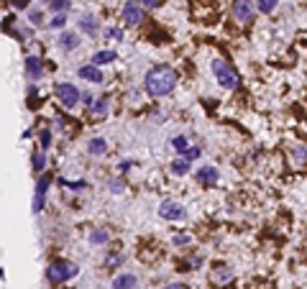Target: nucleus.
<instances>
[{"label": "nucleus", "mask_w": 307, "mask_h": 289, "mask_svg": "<svg viewBox=\"0 0 307 289\" xmlns=\"http://www.w3.org/2000/svg\"><path fill=\"white\" fill-rule=\"evenodd\" d=\"M177 72L172 69V67H167V64H159V67H154V69H148L146 72V92L151 95V98H164V95H169L174 87H177Z\"/></svg>", "instance_id": "1"}, {"label": "nucleus", "mask_w": 307, "mask_h": 289, "mask_svg": "<svg viewBox=\"0 0 307 289\" xmlns=\"http://www.w3.org/2000/svg\"><path fill=\"white\" fill-rule=\"evenodd\" d=\"M276 3H279V0H259L256 8H259L261 13H271V11L276 8Z\"/></svg>", "instance_id": "21"}, {"label": "nucleus", "mask_w": 307, "mask_h": 289, "mask_svg": "<svg viewBox=\"0 0 307 289\" xmlns=\"http://www.w3.org/2000/svg\"><path fill=\"white\" fill-rule=\"evenodd\" d=\"M87 115H90L92 121H100V118H105V115H108V98H100V100L90 103V110H87Z\"/></svg>", "instance_id": "11"}, {"label": "nucleus", "mask_w": 307, "mask_h": 289, "mask_svg": "<svg viewBox=\"0 0 307 289\" xmlns=\"http://www.w3.org/2000/svg\"><path fill=\"white\" fill-rule=\"evenodd\" d=\"M31 164H34V172H44V166H46V154H44V149H36L34 154H31Z\"/></svg>", "instance_id": "16"}, {"label": "nucleus", "mask_w": 307, "mask_h": 289, "mask_svg": "<svg viewBox=\"0 0 307 289\" xmlns=\"http://www.w3.org/2000/svg\"><path fill=\"white\" fill-rule=\"evenodd\" d=\"M29 18H31V23H36V26H39V23H41V21H44V13H41V11H39V8H34V11H31V13H29Z\"/></svg>", "instance_id": "27"}, {"label": "nucleus", "mask_w": 307, "mask_h": 289, "mask_svg": "<svg viewBox=\"0 0 307 289\" xmlns=\"http://www.w3.org/2000/svg\"><path fill=\"white\" fill-rule=\"evenodd\" d=\"M80 29L87 31V34H97V18L90 16V13H85V16L80 18Z\"/></svg>", "instance_id": "15"}, {"label": "nucleus", "mask_w": 307, "mask_h": 289, "mask_svg": "<svg viewBox=\"0 0 307 289\" xmlns=\"http://www.w3.org/2000/svg\"><path fill=\"white\" fill-rule=\"evenodd\" d=\"M77 263H72V261H52L49 263V269H46V279L52 281V284H64L67 279H72V276H77Z\"/></svg>", "instance_id": "2"}, {"label": "nucleus", "mask_w": 307, "mask_h": 289, "mask_svg": "<svg viewBox=\"0 0 307 289\" xmlns=\"http://www.w3.org/2000/svg\"><path fill=\"white\" fill-rule=\"evenodd\" d=\"M233 16H236V21L248 23L253 18V3H251V0H236V3H233Z\"/></svg>", "instance_id": "6"}, {"label": "nucleus", "mask_w": 307, "mask_h": 289, "mask_svg": "<svg viewBox=\"0 0 307 289\" xmlns=\"http://www.w3.org/2000/svg\"><path fill=\"white\" fill-rule=\"evenodd\" d=\"M11 3H13L16 8H26V6H29V0H11Z\"/></svg>", "instance_id": "36"}, {"label": "nucleus", "mask_w": 307, "mask_h": 289, "mask_svg": "<svg viewBox=\"0 0 307 289\" xmlns=\"http://www.w3.org/2000/svg\"><path fill=\"white\" fill-rule=\"evenodd\" d=\"M172 146H174V151H180V154H185V151L190 149V143H187V138H185V136H177V138L172 141Z\"/></svg>", "instance_id": "22"}, {"label": "nucleus", "mask_w": 307, "mask_h": 289, "mask_svg": "<svg viewBox=\"0 0 307 289\" xmlns=\"http://www.w3.org/2000/svg\"><path fill=\"white\" fill-rule=\"evenodd\" d=\"M26 75L31 80H39L44 75V62L39 57H26Z\"/></svg>", "instance_id": "10"}, {"label": "nucleus", "mask_w": 307, "mask_h": 289, "mask_svg": "<svg viewBox=\"0 0 307 289\" xmlns=\"http://www.w3.org/2000/svg\"><path fill=\"white\" fill-rule=\"evenodd\" d=\"M62 184H64L67 189H74V192H80V189L87 187V182H67V179H62Z\"/></svg>", "instance_id": "25"}, {"label": "nucleus", "mask_w": 307, "mask_h": 289, "mask_svg": "<svg viewBox=\"0 0 307 289\" xmlns=\"http://www.w3.org/2000/svg\"><path fill=\"white\" fill-rule=\"evenodd\" d=\"M52 143V131H41V149H46Z\"/></svg>", "instance_id": "28"}, {"label": "nucleus", "mask_w": 307, "mask_h": 289, "mask_svg": "<svg viewBox=\"0 0 307 289\" xmlns=\"http://www.w3.org/2000/svg\"><path fill=\"white\" fill-rule=\"evenodd\" d=\"M0 3H3V0H0Z\"/></svg>", "instance_id": "38"}, {"label": "nucleus", "mask_w": 307, "mask_h": 289, "mask_svg": "<svg viewBox=\"0 0 307 289\" xmlns=\"http://www.w3.org/2000/svg\"><path fill=\"white\" fill-rule=\"evenodd\" d=\"M120 263H123V256H120V253H118V256H110V258H108V266H120Z\"/></svg>", "instance_id": "30"}, {"label": "nucleus", "mask_w": 307, "mask_h": 289, "mask_svg": "<svg viewBox=\"0 0 307 289\" xmlns=\"http://www.w3.org/2000/svg\"><path fill=\"white\" fill-rule=\"evenodd\" d=\"M110 192H123V182H120V179L110 182Z\"/></svg>", "instance_id": "32"}, {"label": "nucleus", "mask_w": 307, "mask_h": 289, "mask_svg": "<svg viewBox=\"0 0 307 289\" xmlns=\"http://www.w3.org/2000/svg\"><path fill=\"white\" fill-rule=\"evenodd\" d=\"M59 44H62V49L72 52V49H77V46H80V36H77V34H72V31H64V34L59 36Z\"/></svg>", "instance_id": "13"}, {"label": "nucleus", "mask_w": 307, "mask_h": 289, "mask_svg": "<svg viewBox=\"0 0 307 289\" xmlns=\"http://www.w3.org/2000/svg\"><path fill=\"white\" fill-rule=\"evenodd\" d=\"M159 215H162L164 220H182V218H185V210H182V205H180V202L167 200V202H162Z\"/></svg>", "instance_id": "7"}, {"label": "nucleus", "mask_w": 307, "mask_h": 289, "mask_svg": "<svg viewBox=\"0 0 307 289\" xmlns=\"http://www.w3.org/2000/svg\"><path fill=\"white\" fill-rule=\"evenodd\" d=\"M136 286V276L133 274H120L113 279V289H133Z\"/></svg>", "instance_id": "14"}, {"label": "nucleus", "mask_w": 307, "mask_h": 289, "mask_svg": "<svg viewBox=\"0 0 307 289\" xmlns=\"http://www.w3.org/2000/svg\"><path fill=\"white\" fill-rule=\"evenodd\" d=\"M143 6H148V8H159V6H164V0H143Z\"/></svg>", "instance_id": "31"}, {"label": "nucleus", "mask_w": 307, "mask_h": 289, "mask_svg": "<svg viewBox=\"0 0 307 289\" xmlns=\"http://www.w3.org/2000/svg\"><path fill=\"white\" fill-rule=\"evenodd\" d=\"M57 98L64 108H74L80 103V90L69 82H57Z\"/></svg>", "instance_id": "4"}, {"label": "nucleus", "mask_w": 307, "mask_h": 289, "mask_svg": "<svg viewBox=\"0 0 307 289\" xmlns=\"http://www.w3.org/2000/svg\"><path fill=\"white\" fill-rule=\"evenodd\" d=\"M90 240H92V243H108V230H103V228H97V230H92V235H90Z\"/></svg>", "instance_id": "23"}, {"label": "nucleus", "mask_w": 307, "mask_h": 289, "mask_svg": "<svg viewBox=\"0 0 307 289\" xmlns=\"http://www.w3.org/2000/svg\"><path fill=\"white\" fill-rule=\"evenodd\" d=\"M80 77L87 80V82H95V85L105 80L103 72H100V67H90V64H87V67H80Z\"/></svg>", "instance_id": "12"}, {"label": "nucleus", "mask_w": 307, "mask_h": 289, "mask_svg": "<svg viewBox=\"0 0 307 289\" xmlns=\"http://www.w3.org/2000/svg\"><path fill=\"white\" fill-rule=\"evenodd\" d=\"M172 172H174L177 177L187 174V172H190V161H187V159H177V161L172 164Z\"/></svg>", "instance_id": "19"}, {"label": "nucleus", "mask_w": 307, "mask_h": 289, "mask_svg": "<svg viewBox=\"0 0 307 289\" xmlns=\"http://www.w3.org/2000/svg\"><path fill=\"white\" fill-rule=\"evenodd\" d=\"M185 154H187V159H197V156H200V149H197V146H190Z\"/></svg>", "instance_id": "29"}, {"label": "nucleus", "mask_w": 307, "mask_h": 289, "mask_svg": "<svg viewBox=\"0 0 307 289\" xmlns=\"http://www.w3.org/2000/svg\"><path fill=\"white\" fill-rule=\"evenodd\" d=\"M213 75H215V80H218L220 87H225V90H236L238 87V75L233 72V67L228 62L215 59L213 62Z\"/></svg>", "instance_id": "3"}, {"label": "nucleus", "mask_w": 307, "mask_h": 289, "mask_svg": "<svg viewBox=\"0 0 307 289\" xmlns=\"http://www.w3.org/2000/svg\"><path fill=\"white\" fill-rule=\"evenodd\" d=\"M141 21H143V11L133 3V0H131V3H125V8H123V23L125 26H136Z\"/></svg>", "instance_id": "9"}, {"label": "nucleus", "mask_w": 307, "mask_h": 289, "mask_svg": "<svg viewBox=\"0 0 307 289\" xmlns=\"http://www.w3.org/2000/svg\"><path fill=\"white\" fill-rule=\"evenodd\" d=\"M195 179L202 184V187H215L218 184V169L215 166H200L195 172Z\"/></svg>", "instance_id": "8"}, {"label": "nucleus", "mask_w": 307, "mask_h": 289, "mask_svg": "<svg viewBox=\"0 0 307 289\" xmlns=\"http://www.w3.org/2000/svg\"><path fill=\"white\" fill-rule=\"evenodd\" d=\"M185 243H190L187 235H174V246H185Z\"/></svg>", "instance_id": "33"}, {"label": "nucleus", "mask_w": 307, "mask_h": 289, "mask_svg": "<svg viewBox=\"0 0 307 289\" xmlns=\"http://www.w3.org/2000/svg\"><path fill=\"white\" fill-rule=\"evenodd\" d=\"M64 23H67V18H64V13H59V16H54V18H52L49 29H64Z\"/></svg>", "instance_id": "24"}, {"label": "nucleus", "mask_w": 307, "mask_h": 289, "mask_svg": "<svg viewBox=\"0 0 307 289\" xmlns=\"http://www.w3.org/2000/svg\"><path fill=\"white\" fill-rule=\"evenodd\" d=\"M52 184V174H41L36 182V197H34V212H41L46 207V189Z\"/></svg>", "instance_id": "5"}, {"label": "nucleus", "mask_w": 307, "mask_h": 289, "mask_svg": "<svg viewBox=\"0 0 307 289\" xmlns=\"http://www.w3.org/2000/svg\"><path fill=\"white\" fill-rule=\"evenodd\" d=\"M110 62H115V52H97V54L92 57V67H97V64H110Z\"/></svg>", "instance_id": "18"}, {"label": "nucleus", "mask_w": 307, "mask_h": 289, "mask_svg": "<svg viewBox=\"0 0 307 289\" xmlns=\"http://www.w3.org/2000/svg\"><path fill=\"white\" fill-rule=\"evenodd\" d=\"M49 6H52V13H57V16H59V13H64V11L72 6V0H52Z\"/></svg>", "instance_id": "20"}, {"label": "nucleus", "mask_w": 307, "mask_h": 289, "mask_svg": "<svg viewBox=\"0 0 307 289\" xmlns=\"http://www.w3.org/2000/svg\"><path fill=\"white\" fill-rule=\"evenodd\" d=\"M167 289H187V286H185V284H169Z\"/></svg>", "instance_id": "37"}, {"label": "nucleus", "mask_w": 307, "mask_h": 289, "mask_svg": "<svg viewBox=\"0 0 307 289\" xmlns=\"http://www.w3.org/2000/svg\"><path fill=\"white\" fill-rule=\"evenodd\" d=\"M110 39H123V31L120 29H110Z\"/></svg>", "instance_id": "35"}, {"label": "nucleus", "mask_w": 307, "mask_h": 289, "mask_svg": "<svg viewBox=\"0 0 307 289\" xmlns=\"http://www.w3.org/2000/svg\"><path fill=\"white\" fill-rule=\"evenodd\" d=\"M294 156H297V159H299V164H302V161H304V149H302V146H297V149H294Z\"/></svg>", "instance_id": "34"}, {"label": "nucleus", "mask_w": 307, "mask_h": 289, "mask_svg": "<svg viewBox=\"0 0 307 289\" xmlns=\"http://www.w3.org/2000/svg\"><path fill=\"white\" fill-rule=\"evenodd\" d=\"M231 276H233V271H228V269H225V266H223V271H220V274H215V276H213V279H215V281H218V284H223V281H228V279H231Z\"/></svg>", "instance_id": "26"}, {"label": "nucleus", "mask_w": 307, "mask_h": 289, "mask_svg": "<svg viewBox=\"0 0 307 289\" xmlns=\"http://www.w3.org/2000/svg\"><path fill=\"white\" fill-rule=\"evenodd\" d=\"M87 151H90L92 156H103V154L108 151V143H105V138H92V141H90V146H87Z\"/></svg>", "instance_id": "17"}]
</instances>
